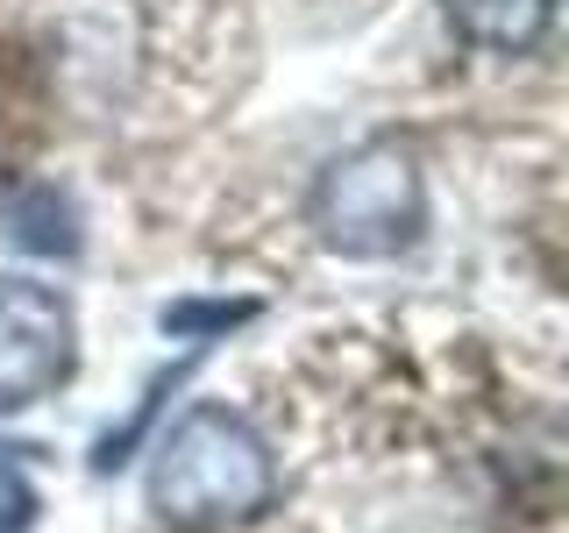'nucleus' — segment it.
Segmentation results:
<instances>
[{
    "mask_svg": "<svg viewBox=\"0 0 569 533\" xmlns=\"http://www.w3.org/2000/svg\"><path fill=\"white\" fill-rule=\"evenodd\" d=\"M278 497V462L263 434L228 405H192L157 441L150 462V512L178 533H228L263 520Z\"/></svg>",
    "mask_w": 569,
    "mask_h": 533,
    "instance_id": "nucleus-1",
    "label": "nucleus"
},
{
    "mask_svg": "<svg viewBox=\"0 0 569 533\" xmlns=\"http://www.w3.org/2000/svg\"><path fill=\"white\" fill-rule=\"evenodd\" d=\"M313 235L335 249V257H356V263H378V257H399V249L420 242L427 228V178H420V157L413 142L399 135H370L356 150L328 157L313 178Z\"/></svg>",
    "mask_w": 569,
    "mask_h": 533,
    "instance_id": "nucleus-2",
    "label": "nucleus"
},
{
    "mask_svg": "<svg viewBox=\"0 0 569 533\" xmlns=\"http://www.w3.org/2000/svg\"><path fill=\"white\" fill-rule=\"evenodd\" d=\"M79 363V320L58 284L0 278V413L50 399Z\"/></svg>",
    "mask_w": 569,
    "mask_h": 533,
    "instance_id": "nucleus-3",
    "label": "nucleus"
},
{
    "mask_svg": "<svg viewBox=\"0 0 569 533\" xmlns=\"http://www.w3.org/2000/svg\"><path fill=\"white\" fill-rule=\"evenodd\" d=\"M449 22L470 36L477 50H498V58H520L548 36L556 22V0H449Z\"/></svg>",
    "mask_w": 569,
    "mask_h": 533,
    "instance_id": "nucleus-4",
    "label": "nucleus"
},
{
    "mask_svg": "<svg viewBox=\"0 0 569 533\" xmlns=\"http://www.w3.org/2000/svg\"><path fill=\"white\" fill-rule=\"evenodd\" d=\"M14 242L43 249V257H71L79 249V228H71V207L58 200V185H29L14 200Z\"/></svg>",
    "mask_w": 569,
    "mask_h": 533,
    "instance_id": "nucleus-5",
    "label": "nucleus"
},
{
    "mask_svg": "<svg viewBox=\"0 0 569 533\" xmlns=\"http://www.w3.org/2000/svg\"><path fill=\"white\" fill-rule=\"evenodd\" d=\"M29 449H8V441H0V470H8V462H22Z\"/></svg>",
    "mask_w": 569,
    "mask_h": 533,
    "instance_id": "nucleus-6",
    "label": "nucleus"
}]
</instances>
